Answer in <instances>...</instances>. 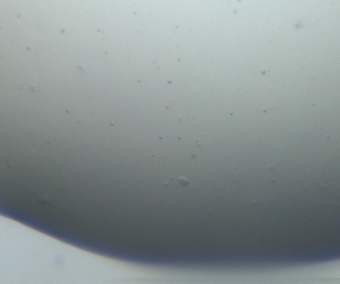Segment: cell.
I'll return each instance as SVG.
<instances>
[{"label": "cell", "instance_id": "obj_1", "mask_svg": "<svg viewBox=\"0 0 340 284\" xmlns=\"http://www.w3.org/2000/svg\"><path fill=\"white\" fill-rule=\"evenodd\" d=\"M173 183L176 186H181V187H184V186H187L189 182L187 181L186 178H175L173 179Z\"/></svg>", "mask_w": 340, "mask_h": 284}]
</instances>
